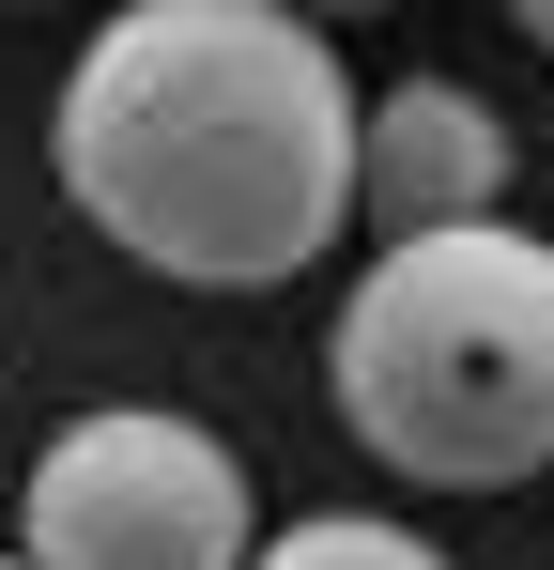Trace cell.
Instances as JSON below:
<instances>
[{
    "instance_id": "obj_8",
    "label": "cell",
    "mask_w": 554,
    "mask_h": 570,
    "mask_svg": "<svg viewBox=\"0 0 554 570\" xmlns=\"http://www.w3.org/2000/svg\"><path fill=\"white\" fill-rule=\"evenodd\" d=\"M0 570H16V556H0Z\"/></svg>"
},
{
    "instance_id": "obj_2",
    "label": "cell",
    "mask_w": 554,
    "mask_h": 570,
    "mask_svg": "<svg viewBox=\"0 0 554 570\" xmlns=\"http://www.w3.org/2000/svg\"><path fill=\"white\" fill-rule=\"evenodd\" d=\"M324 385L385 478H432V493L540 478L554 463V247L508 216L385 232V263L355 278L339 340H324Z\"/></svg>"
},
{
    "instance_id": "obj_5",
    "label": "cell",
    "mask_w": 554,
    "mask_h": 570,
    "mask_svg": "<svg viewBox=\"0 0 554 570\" xmlns=\"http://www.w3.org/2000/svg\"><path fill=\"white\" fill-rule=\"evenodd\" d=\"M247 570H447V556L416 524H385V509H308V524L247 540Z\"/></svg>"
},
{
    "instance_id": "obj_1",
    "label": "cell",
    "mask_w": 554,
    "mask_h": 570,
    "mask_svg": "<svg viewBox=\"0 0 554 570\" xmlns=\"http://www.w3.org/2000/svg\"><path fill=\"white\" fill-rule=\"evenodd\" d=\"M62 200L185 293H277L355 216V78L324 16L123 0L62 78Z\"/></svg>"
},
{
    "instance_id": "obj_6",
    "label": "cell",
    "mask_w": 554,
    "mask_h": 570,
    "mask_svg": "<svg viewBox=\"0 0 554 570\" xmlns=\"http://www.w3.org/2000/svg\"><path fill=\"white\" fill-rule=\"evenodd\" d=\"M277 16H369V0H277Z\"/></svg>"
},
{
    "instance_id": "obj_7",
    "label": "cell",
    "mask_w": 554,
    "mask_h": 570,
    "mask_svg": "<svg viewBox=\"0 0 554 570\" xmlns=\"http://www.w3.org/2000/svg\"><path fill=\"white\" fill-rule=\"evenodd\" d=\"M508 16H524V31H540V47H554V0H508Z\"/></svg>"
},
{
    "instance_id": "obj_3",
    "label": "cell",
    "mask_w": 554,
    "mask_h": 570,
    "mask_svg": "<svg viewBox=\"0 0 554 570\" xmlns=\"http://www.w3.org/2000/svg\"><path fill=\"white\" fill-rule=\"evenodd\" d=\"M247 540H263L247 463L170 401L62 416L16 493V570H247Z\"/></svg>"
},
{
    "instance_id": "obj_4",
    "label": "cell",
    "mask_w": 554,
    "mask_h": 570,
    "mask_svg": "<svg viewBox=\"0 0 554 570\" xmlns=\"http://www.w3.org/2000/svg\"><path fill=\"white\" fill-rule=\"evenodd\" d=\"M493 186H508V124L462 78H400L385 108H355V216L462 232V216H493Z\"/></svg>"
}]
</instances>
